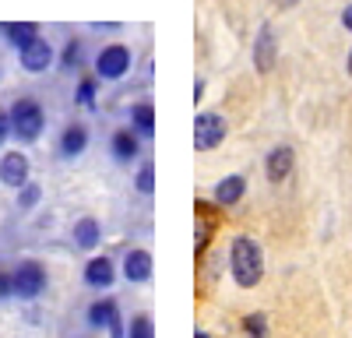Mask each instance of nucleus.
I'll return each instance as SVG.
<instances>
[{
    "instance_id": "obj_30",
    "label": "nucleus",
    "mask_w": 352,
    "mask_h": 338,
    "mask_svg": "<svg viewBox=\"0 0 352 338\" xmlns=\"http://www.w3.org/2000/svg\"><path fill=\"white\" fill-rule=\"evenodd\" d=\"M272 4H275V8H282V11H289V8H296L300 0H272Z\"/></svg>"
},
{
    "instance_id": "obj_10",
    "label": "nucleus",
    "mask_w": 352,
    "mask_h": 338,
    "mask_svg": "<svg viewBox=\"0 0 352 338\" xmlns=\"http://www.w3.org/2000/svg\"><path fill=\"white\" fill-rule=\"evenodd\" d=\"M18 60H21V67H25L28 74H43V71H50V64L56 60V53H53V46L39 36V39H32L28 46L18 49Z\"/></svg>"
},
{
    "instance_id": "obj_6",
    "label": "nucleus",
    "mask_w": 352,
    "mask_h": 338,
    "mask_svg": "<svg viewBox=\"0 0 352 338\" xmlns=\"http://www.w3.org/2000/svg\"><path fill=\"white\" fill-rule=\"evenodd\" d=\"M229 127H226V117L222 113H197L194 117V148L197 152H212L226 141Z\"/></svg>"
},
{
    "instance_id": "obj_2",
    "label": "nucleus",
    "mask_w": 352,
    "mask_h": 338,
    "mask_svg": "<svg viewBox=\"0 0 352 338\" xmlns=\"http://www.w3.org/2000/svg\"><path fill=\"white\" fill-rule=\"evenodd\" d=\"M8 113H11V137H14V141H21V145H32V141L43 137V131H46V109L39 106V99L21 95V99L11 102Z\"/></svg>"
},
{
    "instance_id": "obj_27",
    "label": "nucleus",
    "mask_w": 352,
    "mask_h": 338,
    "mask_svg": "<svg viewBox=\"0 0 352 338\" xmlns=\"http://www.w3.org/2000/svg\"><path fill=\"white\" fill-rule=\"evenodd\" d=\"M11 137V113L8 109H0V145Z\"/></svg>"
},
{
    "instance_id": "obj_19",
    "label": "nucleus",
    "mask_w": 352,
    "mask_h": 338,
    "mask_svg": "<svg viewBox=\"0 0 352 338\" xmlns=\"http://www.w3.org/2000/svg\"><path fill=\"white\" fill-rule=\"evenodd\" d=\"M131 127H134L144 141H152V137H155V106H152L148 99L131 106Z\"/></svg>"
},
{
    "instance_id": "obj_14",
    "label": "nucleus",
    "mask_w": 352,
    "mask_h": 338,
    "mask_svg": "<svg viewBox=\"0 0 352 338\" xmlns=\"http://www.w3.org/2000/svg\"><path fill=\"white\" fill-rule=\"evenodd\" d=\"M109 155L116 159V162H134L138 155H141V134L134 131V127H120V131H113V137H109Z\"/></svg>"
},
{
    "instance_id": "obj_4",
    "label": "nucleus",
    "mask_w": 352,
    "mask_h": 338,
    "mask_svg": "<svg viewBox=\"0 0 352 338\" xmlns=\"http://www.w3.org/2000/svg\"><path fill=\"white\" fill-rule=\"evenodd\" d=\"M131 67H134V56L124 43H109L96 53V78H102V81H120V78H127Z\"/></svg>"
},
{
    "instance_id": "obj_3",
    "label": "nucleus",
    "mask_w": 352,
    "mask_h": 338,
    "mask_svg": "<svg viewBox=\"0 0 352 338\" xmlns=\"http://www.w3.org/2000/svg\"><path fill=\"white\" fill-rule=\"evenodd\" d=\"M11 278H14V300H21V303H32V300H39L46 289H50V271H46V264L43 261H21L14 271H11Z\"/></svg>"
},
{
    "instance_id": "obj_1",
    "label": "nucleus",
    "mask_w": 352,
    "mask_h": 338,
    "mask_svg": "<svg viewBox=\"0 0 352 338\" xmlns=\"http://www.w3.org/2000/svg\"><path fill=\"white\" fill-rule=\"evenodd\" d=\"M229 271L240 289H254L264 278V250L254 236H236L229 243Z\"/></svg>"
},
{
    "instance_id": "obj_32",
    "label": "nucleus",
    "mask_w": 352,
    "mask_h": 338,
    "mask_svg": "<svg viewBox=\"0 0 352 338\" xmlns=\"http://www.w3.org/2000/svg\"><path fill=\"white\" fill-rule=\"evenodd\" d=\"M349 74H352V53H349Z\"/></svg>"
},
{
    "instance_id": "obj_24",
    "label": "nucleus",
    "mask_w": 352,
    "mask_h": 338,
    "mask_svg": "<svg viewBox=\"0 0 352 338\" xmlns=\"http://www.w3.org/2000/svg\"><path fill=\"white\" fill-rule=\"evenodd\" d=\"M78 64H81V39L71 36L67 46H64V53H60V67H64V71H74Z\"/></svg>"
},
{
    "instance_id": "obj_31",
    "label": "nucleus",
    "mask_w": 352,
    "mask_h": 338,
    "mask_svg": "<svg viewBox=\"0 0 352 338\" xmlns=\"http://www.w3.org/2000/svg\"><path fill=\"white\" fill-rule=\"evenodd\" d=\"M194 338H212L208 331H194Z\"/></svg>"
},
{
    "instance_id": "obj_22",
    "label": "nucleus",
    "mask_w": 352,
    "mask_h": 338,
    "mask_svg": "<svg viewBox=\"0 0 352 338\" xmlns=\"http://www.w3.org/2000/svg\"><path fill=\"white\" fill-rule=\"evenodd\" d=\"M127 338H155V321L148 314H138L127 321Z\"/></svg>"
},
{
    "instance_id": "obj_28",
    "label": "nucleus",
    "mask_w": 352,
    "mask_h": 338,
    "mask_svg": "<svg viewBox=\"0 0 352 338\" xmlns=\"http://www.w3.org/2000/svg\"><path fill=\"white\" fill-rule=\"evenodd\" d=\"M201 95H204V78L194 81V102H201Z\"/></svg>"
},
{
    "instance_id": "obj_23",
    "label": "nucleus",
    "mask_w": 352,
    "mask_h": 338,
    "mask_svg": "<svg viewBox=\"0 0 352 338\" xmlns=\"http://www.w3.org/2000/svg\"><path fill=\"white\" fill-rule=\"evenodd\" d=\"M39 201H43V187H39L36 180H28V183L18 190V208H21V212H32Z\"/></svg>"
},
{
    "instance_id": "obj_13",
    "label": "nucleus",
    "mask_w": 352,
    "mask_h": 338,
    "mask_svg": "<svg viewBox=\"0 0 352 338\" xmlns=\"http://www.w3.org/2000/svg\"><path fill=\"white\" fill-rule=\"evenodd\" d=\"M152 271H155V261H152V254H148V250L134 247V250H127V254H124L120 275H124L127 282H134V286H141V282H148V278H152Z\"/></svg>"
},
{
    "instance_id": "obj_16",
    "label": "nucleus",
    "mask_w": 352,
    "mask_h": 338,
    "mask_svg": "<svg viewBox=\"0 0 352 338\" xmlns=\"http://www.w3.org/2000/svg\"><path fill=\"white\" fill-rule=\"evenodd\" d=\"M292 166H296V155H292L289 145H275L268 155H264V173H268L272 183H282L292 173Z\"/></svg>"
},
{
    "instance_id": "obj_15",
    "label": "nucleus",
    "mask_w": 352,
    "mask_h": 338,
    "mask_svg": "<svg viewBox=\"0 0 352 338\" xmlns=\"http://www.w3.org/2000/svg\"><path fill=\"white\" fill-rule=\"evenodd\" d=\"M243 194H247V177H243V173H229V177H222V180L212 187V197H215V205H219V208L240 205V201H243Z\"/></svg>"
},
{
    "instance_id": "obj_25",
    "label": "nucleus",
    "mask_w": 352,
    "mask_h": 338,
    "mask_svg": "<svg viewBox=\"0 0 352 338\" xmlns=\"http://www.w3.org/2000/svg\"><path fill=\"white\" fill-rule=\"evenodd\" d=\"M243 331H247V338H268V317L264 314H247L243 317Z\"/></svg>"
},
{
    "instance_id": "obj_12",
    "label": "nucleus",
    "mask_w": 352,
    "mask_h": 338,
    "mask_svg": "<svg viewBox=\"0 0 352 338\" xmlns=\"http://www.w3.org/2000/svg\"><path fill=\"white\" fill-rule=\"evenodd\" d=\"M278 60V39H275V28L272 25H261V32L254 39V67L261 74H268Z\"/></svg>"
},
{
    "instance_id": "obj_17",
    "label": "nucleus",
    "mask_w": 352,
    "mask_h": 338,
    "mask_svg": "<svg viewBox=\"0 0 352 338\" xmlns=\"http://www.w3.org/2000/svg\"><path fill=\"white\" fill-rule=\"evenodd\" d=\"M71 240H74L78 250H96V247L102 243V225H99V218H92V215L78 218L74 229H71Z\"/></svg>"
},
{
    "instance_id": "obj_20",
    "label": "nucleus",
    "mask_w": 352,
    "mask_h": 338,
    "mask_svg": "<svg viewBox=\"0 0 352 338\" xmlns=\"http://www.w3.org/2000/svg\"><path fill=\"white\" fill-rule=\"evenodd\" d=\"M96 102H99V81H96V78H78L74 106H78V109H96Z\"/></svg>"
},
{
    "instance_id": "obj_21",
    "label": "nucleus",
    "mask_w": 352,
    "mask_h": 338,
    "mask_svg": "<svg viewBox=\"0 0 352 338\" xmlns=\"http://www.w3.org/2000/svg\"><path fill=\"white\" fill-rule=\"evenodd\" d=\"M134 190H138V194H144V197H152V194H155V162H152V159H144V162L138 166Z\"/></svg>"
},
{
    "instance_id": "obj_9",
    "label": "nucleus",
    "mask_w": 352,
    "mask_h": 338,
    "mask_svg": "<svg viewBox=\"0 0 352 338\" xmlns=\"http://www.w3.org/2000/svg\"><path fill=\"white\" fill-rule=\"evenodd\" d=\"M215 233H219V215H212L208 201H194V254L197 258H204Z\"/></svg>"
},
{
    "instance_id": "obj_7",
    "label": "nucleus",
    "mask_w": 352,
    "mask_h": 338,
    "mask_svg": "<svg viewBox=\"0 0 352 338\" xmlns=\"http://www.w3.org/2000/svg\"><path fill=\"white\" fill-rule=\"evenodd\" d=\"M81 278H85V286H88V289L106 293V289H113V282H116V261L106 258V254H96V258H88V261H85Z\"/></svg>"
},
{
    "instance_id": "obj_29",
    "label": "nucleus",
    "mask_w": 352,
    "mask_h": 338,
    "mask_svg": "<svg viewBox=\"0 0 352 338\" xmlns=\"http://www.w3.org/2000/svg\"><path fill=\"white\" fill-rule=\"evenodd\" d=\"M342 25H345V28H349V32H352V4H349V8L342 11Z\"/></svg>"
},
{
    "instance_id": "obj_5",
    "label": "nucleus",
    "mask_w": 352,
    "mask_h": 338,
    "mask_svg": "<svg viewBox=\"0 0 352 338\" xmlns=\"http://www.w3.org/2000/svg\"><path fill=\"white\" fill-rule=\"evenodd\" d=\"M88 328H96V331H109V338H127V328L120 324V303H116L113 296H102L96 300L92 306H88V314H85Z\"/></svg>"
},
{
    "instance_id": "obj_26",
    "label": "nucleus",
    "mask_w": 352,
    "mask_h": 338,
    "mask_svg": "<svg viewBox=\"0 0 352 338\" xmlns=\"http://www.w3.org/2000/svg\"><path fill=\"white\" fill-rule=\"evenodd\" d=\"M14 296V278L11 271H0V300H11Z\"/></svg>"
},
{
    "instance_id": "obj_11",
    "label": "nucleus",
    "mask_w": 352,
    "mask_h": 338,
    "mask_svg": "<svg viewBox=\"0 0 352 338\" xmlns=\"http://www.w3.org/2000/svg\"><path fill=\"white\" fill-rule=\"evenodd\" d=\"M88 141H92V131H88V124L74 120V124H67V127L60 131V141H56V152H60V159H78V155H85Z\"/></svg>"
},
{
    "instance_id": "obj_18",
    "label": "nucleus",
    "mask_w": 352,
    "mask_h": 338,
    "mask_svg": "<svg viewBox=\"0 0 352 338\" xmlns=\"http://www.w3.org/2000/svg\"><path fill=\"white\" fill-rule=\"evenodd\" d=\"M0 32L8 36V43L14 49H21V46H28L32 39H39V25L36 21H0Z\"/></svg>"
},
{
    "instance_id": "obj_8",
    "label": "nucleus",
    "mask_w": 352,
    "mask_h": 338,
    "mask_svg": "<svg viewBox=\"0 0 352 338\" xmlns=\"http://www.w3.org/2000/svg\"><path fill=\"white\" fill-rule=\"evenodd\" d=\"M28 180H32V166H28L25 152H4L0 155V183L11 187V190H21Z\"/></svg>"
}]
</instances>
